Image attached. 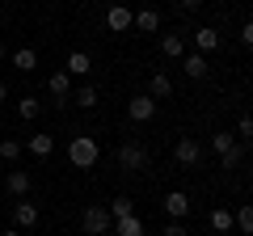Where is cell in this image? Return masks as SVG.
<instances>
[{
    "instance_id": "6da1fadb",
    "label": "cell",
    "mask_w": 253,
    "mask_h": 236,
    "mask_svg": "<svg viewBox=\"0 0 253 236\" xmlns=\"http://www.w3.org/2000/svg\"><path fill=\"white\" fill-rule=\"evenodd\" d=\"M97 156H101V148H97L93 135H72V144H68V160H72L76 169H93Z\"/></svg>"
},
{
    "instance_id": "7a4b0ae2",
    "label": "cell",
    "mask_w": 253,
    "mask_h": 236,
    "mask_svg": "<svg viewBox=\"0 0 253 236\" xmlns=\"http://www.w3.org/2000/svg\"><path fill=\"white\" fill-rule=\"evenodd\" d=\"M81 232L84 236H106V232H114V219H110V211L106 207H84V215H81Z\"/></svg>"
},
{
    "instance_id": "3957f363",
    "label": "cell",
    "mask_w": 253,
    "mask_h": 236,
    "mask_svg": "<svg viewBox=\"0 0 253 236\" xmlns=\"http://www.w3.org/2000/svg\"><path fill=\"white\" fill-rule=\"evenodd\" d=\"M173 160H177L181 164V169H194V164H199L203 160V144H199V139H177V144H173Z\"/></svg>"
},
{
    "instance_id": "277c9868",
    "label": "cell",
    "mask_w": 253,
    "mask_h": 236,
    "mask_svg": "<svg viewBox=\"0 0 253 236\" xmlns=\"http://www.w3.org/2000/svg\"><path fill=\"white\" fill-rule=\"evenodd\" d=\"M118 164H123V169H148V148L135 144V139H126V144L118 148Z\"/></svg>"
},
{
    "instance_id": "5b68a950",
    "label": "cell",
    "mask_w": 253,
    "mask_h": 236,
    "mask_svg": "<svg viewBox=\"0 0 253 236\" xmlns=\"http://www.w3.org/2000/svg\"><path fill=\"white\" fill-rule=\"evenodd\" d=\"M152 114H156V97H148V93H139V97L126 101V118H131V122H148Z\"/></svg>"
},
{
    "instance_id": "8992f818",
    "label": "cell",
    "mask_w": 253,
    "mask_h": 236,
    "mask_svg": "<svg viewBox=\"0 0 253 236\" xmlns=\"http://www.w3.org/2000/svg\"><path fill=\"white\" fill-rule=\"evenodd\" d=\"M106 26L114 30V34H126V30L135 26V13L126 9V4H110V13H106Z\"/></svg>"
},
{
    "instance_id": "52a82bcc",
    "label": "cell",
    "mask_w": 253,
    "mask_h": 236,
    "mask_svg": "<svg viewBox=\"0 0 253 236\" xmlns=\"http://www.w3.org/2000/svg\"><path fill=\"white\" fill-rule=\"evenodd\" d=\"M194 51H199V55L219 51V30L215 26H199V30H194Z\"/></svg>"
},
{
    "instance_id": "ba28073f",
    "label": "cell",
    "mask_w": 253,
    "mask_h": 236,
    "mask_svg": "<svg viewBox=\"0 0 253 236\" xmlns=\"http://www.w3.org/2000/svg\"><path fill=\"white\" fill-rule=\"evenodd\" d=\"M4 190H9L13 198H26L30 194V173L26 169H9L4 173Z\"/></svg>"
},
{
    "instance_id": "9c48e42d",
    "label": "cell",
    "mask_w": 253,
    "mask_h": 236,
    "mask_svg": "<svg viewBox=\"0 0 253 236\" xmlns=\"http://www.w3.org/2000/svg\"><path fill=\"white\" fill-rule=\"evenodd\" d=\"M181 59H186L181 68H186V76H190V80H207V72H211V68H207V55H199V51H194V55H181Z\"/></svg>"
},
{
    "instance_id": "30bf717a",
    "label": "cell",
    "mask_w": 253,
    "mask_h": 236,
    "mask_svg": "<svg viewBox=\"0 0 253 236\" xmlns=\"http://www.w3.org/2000/svg\"><path fill=\"white\" fill-rule=\"evenodd\" d=\"M165 215H169V219H186L190 215V198L181 190H173L169 198H165Z\"/></svg>"
},
{
    "instance_id": "8fae6325",
    "label": "cell",
    "mask_w": 253,
    "mask_h": 236,
    "mask_svg": "<svg viewBox=\"0 0 253 236\" xmlns=\"http://www.w3.org/2000/svg\"><path fill=\"white\" fill-rule=\"evenodd\" d=\"M63 72H68V76H89L93 72V59L84 51H72V55H68V64H63Z\"/></svg>"
},
{
    "instance_id": "7c38bea8",
    "label": "cell",
    "mask_w": 253,
    "mask_h": 236,
    "mask_svg": "<svg viewBox=\"0 0 253 236\" xmlns=\"http://www.w3.org/2000/svg\"><path fill=\"white\" fill-rule=\"evenodd\" d=\"M135 30L156 34V30H161V13H156V9H139V13H135Z\"/></svg>"
},
{
    "instance_id": "4fadbf2b",
    "label": "cell",
    "mask_w": 253,
    "mask_h": 236,
    "mask_svg": "<svg viewBox=\"0 0 253 236\" xmlns=\"http://www.w3.org/2000/svg\"><path fill=\"white\" fill-rule=\"evenodd\" d=\"M13 219H17V228H34L38 224V207L34 202H17V207H13Z\"/></svg>"
},
{
    "instance_id": "5bb4252c",
    "label": "cell",
    "mask_w": 253,
    "mask_h": 236,
    "mask_svg": "<svg viewBox=\"0 0 253 236\" xmlns=\"http://www.w3.org/2000/svg\"><path fill=\"white\" fill-rule=\"evenodd\" d=\"M161 51L169 55V59H181V55H186V38H181V34H165L161 38Z\"/></svg>"
},
{
    "instance_id": "9a60e30c",
    "label": "cell",
    "mask_w": 253,
    "mask_h": 236,
    "mask_svg": "<svg viewBox=\"0 0 253 236\" xmlns=\"http://www.w3.org/2000/svg\"><path fill=\"white\" fill-rule=\"evenodd\" d=\"M232 228H241L245 236H253V202H245L241 211H232Z\"/></svg>"
},
{
    "instance_id": "2e32d148",
    "label": "cell",
    "mask_w": 253,
    "mask_h": 236,
    "mask_svg": "<svg viewBox=\"0 0 253 236\" xmlns=\"http://www.w3.org/2000/svg\"><path fill=\"white\" fill-rule=\"evenodd\" d=\"M169 93H173V80L165 72H156L152 80H148V97H169Z\"/></svg>"
},
{
    "instance_id": "e0dca14e",
    "label": "cell",
    "mask_w": 253,
    "mask_h": 236,
    "mask_svg": "<svg viewBox=\"0 0 253 236\" xmlns=\"http://www.w3.org/2000/svg\"><path fill=\"white\" fill-rule=\"evenodd\" d=\"M106 211H110V219L118 224V219H131V215H135V202H131V198H114Z\"/></svg>"
},
{
    "instance_id": "ac0fdd59",
    "label": "cell",
    "mask_w": 253,
    "mask_h": 236,
    "mask_svg": "<svg viewBox=\"0 0 253 236\" xmlns=\"http://www.w3.org/2000/svg\"><path fill=\"white\" fill-rule=\"evenodd\" d=\"M211 228H215L219 236H228V232H232V211H228V207H215V211H211Z\"/></svg>"
},
{
    "instance_id": "d6986e66",
    "label": "cell",
    "mask_w": 253,
    "mask_h": 236,
    "mask_svg": "<svg viewBox=\"0 0 253 236\" xmlns=\"http://www.w3.org/2000/svg\"><path fill=\"white\" fill-rule=\"evenodd\" d=\"M114 236H144V219H139V215L118 219V224H114Z\"/></svg>"
},
{
    "instance_id": "ffe728a7",
    "label": "cell",
    "mask_w": 253,
    "mask_h": 236,
    "mask_svg": "<svg viewBox=\"0 0 253 236\" xmlns=\"http://www.w3.org/2000/svg\"><path fill=\"white\" fill-rule=\"evenodd\" d=\"M26 152H34V156H51V152H55V139H51V135H30Z\"/></svg>"
},
{
    "instance_id": "44dd1931",
    "label": "cell",
    "mask_w": 253,
    "mask_h": 236,
    "mask_svg": "<svg viewBox=\"0 0 253 236\" xmlns=\"http://www.w3.org/2000/svg\"><path fill=\"white\" fill-rule=\"evenodd\" d=\"M13 68H17V72H34V68H38V55L30 51V46H21V51L13 55Z\"/></svg>"
},
{
    "instance_id": "7402d4cb",
    "label": "cell",
    "mask_w": 253,
    "mask_h": 236,
    "mask_svg": "<svg viewBox=\"0 0 253 236\" xmlns=\"http://www.w3.org/2000/svg\"><path fill=\"white\" fill-rule=\"evenodd\" d=\"M46 89H51L55 97H68V93H72V76H68V72H55L51 80H46Z\"/></svg>"
},
{
    "instance_id": "603a6c76",
    "label": "cell",
    "mask_w": 253,
    "mask_h": 236,
    "mask_svg": "<svg viewBox=\"0 0 253 236\" xmlns=\"http://www.w3.org/2000/svg\"><path fill=\"white\" fill-rule=\"evenodd\" d=\"M17 114L26 118V122H34V118L42 114V101H38V97H21V101H17Z\"/></svg>"
},
{
    "instance_id": "cb8c5ba5",
    "label": "cell",
    "mask_w": 253,
    "mask_h": 236,
    "mask_svg": "<svg viewBox=\"0 0 253 236\" xmlns=\"http://www.w3.org/2000/svg\"><path fill=\"white\" fill-rule=\"evenodd\" d=\"M76 106L93 110V106H97V89H93V84H81V89H76Z\"/></svg>"
},
{
    "instance_id": "d4e9b609",
    "label": "cell",
    "mask_w": 253,
    "mask_h": 236,
    "mask_svg": "<svg viewBox=\"0 0 253 236\" xmlns=\"http://www.w3.org/2000/svg\"><path fill=\"white\" fill-rule=\"evenodd\" d=\"M232 144H236V131H215V135H211V148H215L219 156H224Z\"/></svg>"
},
{
    "instance_id": "484cf974",
    "label": "cell",
    "mask_w": 253,
    "mask_h": 236,
    "mask_svg": "<svg viewBox=\"0 0 253 236\" xmlns=\"http://www.w3.org/2000/svg\"><path fill=\"white\" fill-rule=\"evenodd\" d=\"M241 160H245V148H241V144H232L224 156H219V164H224V169H236Z\"/></svg>"
},
{
    "instance_id": "4316f807",
    "label": "cell",
    "mask_w": 253,
    "mask_h": 236,
    "mask_svg": "<svg viewBox=\"0 0 253 236\" xmlns=\"http://www.w3.org/2000/svg\"><path fill=\"white\" fill-rule=\"evenodd\" d=\"M0 156H4V160H17V156H21V144H17V139H0Z\"/></svg>"
},
{
    "instance_id": "83f0119b",
    "label": "cell",
    "mask_w": 253,
    "mask_h": 236,
    "mask_svg": "<svg viewBox=\"0 0 253 236\" xmlns=\"http://www.w3.org/2000/svg\"><path fill=\"white\" fill-rule=\"evenodd\" d=\"M161 236H190L186 228H181V219H169V224H165V232Z\"/></svg>"
},
{
    "instance_id": "f1b7e54d",
    "label": "cell",
    "mask_w": 253,
    "mask_h": 236,
    "mask_svg": "<svg viewBox=\"0 0 253 236\" xmlns=\"http://www.w3.org/2000/svg\"><path fill=\"white\" fill-rule=\"evenodd\" d=\"M236 135H245V139H249V135H253V118H249V114H245V118H241V122H236Z\"/></svg>"
},
{
    "instance_id": "f546056e",
    "label": "cell",
    "mask_w": 253,
    "mask_h": 236,
    "mask_svg": "<svg viewBox=\"0 0 253 236\" xmlns=\"http://www.w3.org/2000/svg\"><path fill=\"white\" fill-rule=\"evenodd\" d=\"M241 42L253 46V21H245V26H241Z\"/></svg>"
},
{
    "instance_id": "4dcf8cb0",
    "label": "cell",
    "mask_w": 253,
    "mask_h": 236,
    "mask_svg": "<svg viewBox=\"0 0 253 236\" xmlns=\"http://www.w3.org/2000/svg\"><path fill=\"white\" fill-rule=\"evenodd\" d=\"M203 0H181V9H199Z\"/></svg>"
},
{
    "instance_id": "1f68e13d",
    "label": "cell",
    "mask_w": 253,
    "mask_h": 236,
    "mask_svg": "<svg viewBox=\"0 0 253 236\" xmlns=\"http://www.w3.org/2000/svg\"><path fill=\"white\" fill-rule=\"evenodd\" d=\"M4 97H9V84H4V80H0V101H4Z\"/></svg>"
},
{
    "instance_id": "d6a6232c",
    "label": "cell",
    "mask_w": 253,
    "mask_h": 236,
    "mask_svg": "<svg viewBox=\"0 0 253 236\" xmlns=\"http://www.w3.org/2000/svg\"><path fill=\"white\" fill-rule=\"evenodd\" d=\"M4 236H21V232H17V228H13V232H4Z\"/></svg>"
},
{
    "instance_id": "836d02e7",
    "label": "cell",
    "mask_w": 253,
    "mask_h": 236,
    "mask_svg": "<svg viewBox=\"0 0 253 236\" xmlns=\"http://www.w3.org/2000/svg\"><path fill=\"white\" fill-rule=\"evenodd\" d=\"M4 55H9V51H4V46H0V59H4Z\"/></svg>"
},
{
    "instance_id": "e575fe53",
    "label": "cell",
    "mask_w": 253,
    "mask_h": 236,
    "mask_svg": "<svg viewBox=\"0 0 253 236\" xmlns=\"http://www.w3.org/2000/svg\"><path fill=\"white\" fill-rule=\"evenodd\" d=\"M106 236H114V232H106Z\"/></svg>"
}]
</instances>
